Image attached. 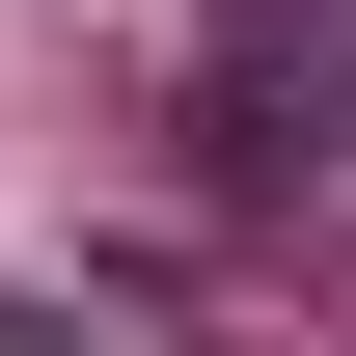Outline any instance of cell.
I'll list each match as a JSON object with an SVG mask.
<instances>
[{
  "instance_id": "cell-1",
  "label": "cell",
  "mask_w": 356,
  "mask_h": 356,
  "mask_svg": "<svg viewBox=\"0 0 356 356\" xmlns=\"http://www.w3.org/2000/svg\"><path fill=\"white\" fill-rule=\"evenodd\" d=\"M356 137V28L329 0H220V55H192V192H329Z\"/></svg>"
},
{
  "instance_id": "cell-2",
  "label": "cell",
  "mask_w": 356,
  "mask_h": 356,
  "mask_svg": "<svg viewBox=\"0 0 356 356\" xmlns=\"http://www.w3.org/2000/svg\"><path fill=\"white\" fill-rule=\"evenodd\" d=\"M329 28H356V0H329Z\"/></svg>"
}]
</instances>
